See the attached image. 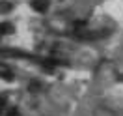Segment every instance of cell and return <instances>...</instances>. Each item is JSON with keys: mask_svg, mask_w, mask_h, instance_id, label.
<instances>
[{"mask_svg": "<svg viewBox=\"0 0 123 116\" xmlns=\"http://www.w3.org/2000/svg\"><path fill=\"white\" fill-rule=\"evenodd\" d=\"M49 4H50V0H32V8L36 11H41V13L49 9Z\"/></svg>", "mask_w": 123, "mask_h": 116, "instance_id": "6da1fadb", "label": "cell"}, {"mask_svg": "<svg viewBox=\"0 0 123 116\" xmlns=\"http://www.w3.org/2000/svg\"><path fill=\"white\" fill-rule=\"evenodd\" d=\"M13 32V26L9 23H4V24H0V36H6V34H11Z\"/></svg>", "mask_w": 123, "mask_h": 116, "instance_id": "7a4b0ae2", "label": "cell"}, {"mask_svg": "<svg viewBox=\"0 0 123 116\" xmlns=\"http://www.w3.org/2000/svg\"><path fill=\"white\" fill-rule=\"evenodd\" d=\"M11 116H17V114H15V112H11Z\"/></svg>", "mask_w": 123, "mask_h": 116, "instance_id": "3957f363", "label": "cell"}]
</instances>
